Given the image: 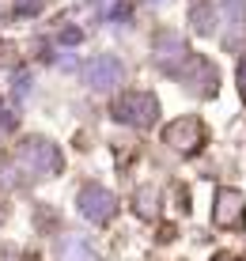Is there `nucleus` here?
Segmentation results:
<instances>
[{"label": "nucleus", "mask_w": 246, "mask_h": 261, "mask_svg": "<svg viewBox=\"0 0 246 261\" xmlns=\"http://www.w3.org/2000/svg\"><path fill=\"white\" fill-rule=\"evenodd\" d=\"M19 167H27L31 174L50 178V174H57L61 155H57V148H53L50 140H27L23 148H19Z\"/></svg>", "instance_id": "obj_1"}, {"label": "nucleus", "mask_w": 246, "mask_h": 261, "mask_svg": "<svg viewBox=\"0 0 246 261\" xmlns=\"http://www.w3.org/2000/svg\"><path fill=\"white\" fill-rule=\"evenodd\" d=\"M156 110H159V102H156L152 95H140V91L125 95L121 102L114 106L117 121H129V125H148L152 118H156Z\"/></svg>", "instance_id": "obj_2"}, {"label": "nucleus", "mask_w": 246, "mask_h": 261, "mask_svg": "<svg viewBox=\"0 0 246 261\" xmlns=\"http://www.w3.org/2000/svg\"><path fill=\"white\" fill-rule=\"evenodd\" d=\"M114 197L103 190V186H87L84 193H80V212L87 216V220H95V223H106L114 216Z\"/></svg>", "instance_id": "obj_3"}, {"label": "nucleus", "mask_w": 246, "mask_h": 261, "mask_svg": "<svg viewBox=\"0 0 246 261\" xmlns=\"http://www.w3.org/2000/svg\"><path fill=\"white\" fill-rule=\"evenodd\" d=\"M242 193H235V190H220L216 193V223L220 227H239L242 223Z\"/></svg>", "instance_id": "obj_4"}, {"label": "nucleus", "mask_w": 246, "mask_h": 261, "mask_svg": "<svg viewBox=\"0 0 246 261\" xmlns=\"http://www.w3.org/2000/svg\"><path fill=\"white\" fill-rule=\"evenodd\" d=\"M201 137L205 133H201V121L197 118H182L167 129V144H175L178 151H193L197 144H201Z\"/></svg>", "instance_id": "obj_5"}, {"label": "nucleus", "mask_w": 246, "mask_h": 261, "mask_svg": "<svg viewBox=\"0 0 246 261\" xmlns=\"http://www.w3.org/2000/svg\"><path fill=\"white\" fill-rule=\"evenodd\" d=\"M121 76H125V68L117 57H95L87 68V80L95 87H114V84H121Z\"/></svg>", "instance_id": "obj_6"}, {"label": "nucleus", "mask_w": 246, "mask_h": 261, "mask_svg": "<svg viewBox=\"0 0 246 261\" xmlns=\"http://www.w3.org/2000/svg\"><path fill=\"white\" fill-rule=\"evenodd\" d=\"M61 261H99L95 250H91V242L84 235H65L61 242Z\"/></svg>", "instance_id": "obj_7"}, {"label": "nucleus", "mask_w": 246, "mask_h": 261, "mask_svg": "<svg viewBox=\"0 0 246 261\" xmlns=\"http://www.w3.org/2000/svg\"><path fill=\"white\" fill-rule=\"evenodd\" d=\"M239 84H242V95H246V61H242V68H239Z\"/></svg>", "instance_id": "obj_8"}, {"label": "nucleus", "mask_w": 246, "mask_h": 261, "mask_svg": "<svg viewBox=\"0 0 246 261\" xmlns=\"http://www.w3.org/2000/svg\"><path fill=\"white\" fill-rule=\"evenodd\" d=\"M8 53H12V46H4V42H0V65L8 61Z\"/></svg>", "instance_id": "obj_9"}, {"label": "nucleus", "mask_w": 246, "mask_h": 261, "mask_svg": "<svg viewBox=\"0 0 246 261\" xmlns=\"http://www.w3.org/2000/svg\"><path fill=\"white\" fill-rule=\"evenodd\" d=\"M0 133H4V125H0Z\"/></svg>", "instance_id": "obj_10"}]
</instances>
